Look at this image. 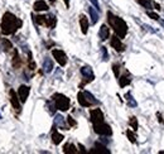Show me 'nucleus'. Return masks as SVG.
Here are the masks:
<instances>
[{"instance_id": "obj_10", "label": "nucleus", "mask_w": 164, "mask_h": 154, "mask_svg": "<svg viewBox=\"0 0 164 154\" xmlns=\"http://www.w3.org/2000/svg\"><path fill=\"white\" fill-rule=\"evenodd\" d=\"M9 95H10V102H12V105L14 106V109L20 110V102H19L20 100H19V97H18V95L14 92V90H10Z\"/></svg>"}, {"instance_id": "obj_24", "label": "nucleus", "mask_w": 164, "mask_h": 154, "mask_svg": "<svg viewBox=\"0 0 164 154\" xmlns=\"http://www.w3.org/2000/svg\"><path fill=\"white\" fill-rule=\"evenodd\" d=\"M56 22H57V19H56V17H53V15H49V17H47L46 25H47V27H49V28H54V25H56Z\"/></svg>"}, {"instance_id": "obj_31", "label": "nucleus", "mask_w": 164, "mask_h": 154, "mask_svg": "<svg viewBox=\"0 0 164 154\" xmlns=\"http://www.w3.org/2000/svg\"><path fill=\"white\" fill-rule=\"evenodd\" d=\"M112 69H114L115 76H116V77H119V72H120V67H119V64H114V66H112Z\"/></svg>"}, {"instance_id": "obj_8", "label": "nucleus", "mask_w": 164, "mask_h": 154, "mask_svg": "<svg viewBox=\"0 0 164 154\" xmlns=\"http://www.w3.org/2000/svg\"><path fill=\"white\" fill-rule=\"evenodd\" d=\"M29 87L25 86V85H22L19 87V90H18V97H19V100L20 102H25L27 99H28V96H29Z\"/></svg>"}, {"instance_id": "obj_18", "label": "nucleus", "mask_w": 164, "mask_h": 154, "mask_svg": "<svg viewBox=\"0 0 164 154\" xmlns=\"http://www.w3.org/2000/svg\"><path fill=\"white\" fill-rule=\"evenodd\" d=\"M63 153H66V154H74V153H77V149H76V147L73 145V144H71V143H68V144H66L64 145V148H63Z\"/></svg>"}, {"instance_id": "obj_34", "label": "nucleus", "mask_w": 164, "mask_h": 154, "mask_svg": "<svg viewBox=\"0 0 164 154\" xmlns=\"http://www.w3.org/2000/svg\"><path fill=\"white\" fill-rule=\"evenodd\" d=\"M157 118H158V120H159V123H160V124H163V123H164L163 116H162V114H160V113H157Z\"/></svg>"}, {"instance_id": "obj_16", "label": "nucleus", "mask_w": 164, "mask_h": 154, "mask_svg": "<svg viewBox=\"0 0 164 154\" xmlns=\"http://www.w3.org/2000/svg\"><path fill=\"white\" fill-rule=\"evenodd\" d=\"M43 69H44V72H47V73L52 72V69H53V62H52V59H51V58H46L44 59V62H43Z\"/></svg>"}, {"instance_id": "obj_12", "label": "nucleus", "mask_w": 164, "mask_h": 154, "mask_svg": "<svg viewBox=\"0 0 164 154\" xmlns=\"http://www.w3.org/2000/svg\"><path fill=\"white\" fill-rule=\"evenodd\" d=\"M98 35H100V39L101 40H106L107 38H109V35H110L109 27L105 25V24H102L101 28H100V32H98Z\"/></svg>"}, {"instance_id": "obj_14", "label": "nucleus", "mask_w": 164, "mask_h": 154, "mask_svg": "<svg viewBox=\"0 0 164 154\" xmlns=\"http://www.w3.org/2000/svg\"><path fill=\"white\" fill-rule=\"evenodd\" d=\"M79 25H81L82 33L86 34L87 30H88V20H87V18H86L85 15H81V17H79Z\"/></svg>"}, {"instance_id": "obj_30", "label": "nucleus", "mask_w": 164, "mask_h": 154, "mask_svg": "<svg viewBox=\"0 0 164 154\" xmlns=\"http://www.w3.org/2000/svg\"><path fill=\"white\" fill-rule=\"evenodd\" d=\"M101 52H102V59H104V61H107V59H109V54H107L106 47H101Z\"/></svg>"}, {"instance_id": "obj_32", "label": "nucleus", "mask_w": 164, "mask_h": 154, "mask_svg": "<svg viewBox=\"0 0 164 154\" xmlns=\"http://www.w3.org/2000/svg\"><path fill=\"white\" fill-rule=\"evenodd\" d=\"M148 15L152 18V19H154V20H158L159 19V15L157 13H153V12H148Z\"/></svg>"}, {"instance_id": "obj_37", "label": "nucleus", "mask_w": 164, "mask_h": 154, "mask_svg": "<svg viewBox=\"0 0 164 154\" xmlns=\"http://www.w3.org/2000/svg\"><path fill=\"white\" fill-rule=\"evenodd\" d=\"M63 1H64V4H66V7H69V0H63Z\"/></svg>"}, {"instance_id": "obj_3", "label": "nucleus", "mask_w": 164, "mask_h": 154, "mask_svg": "<svg viewBox=\"0 0 164 154\" xmlns=\"http://www.w3.org/2000/svg\"><path fill=\"white\" fill-rule=\"evenodd\" d=\"M53 102L56 107L61 111H67L69 109V99L67 96H64L62 94H54L53 95Z\"/></svg>"}, {"instance_id": "obj_29", "label": "nucleus", "mask_w": 164, "mask_h": 154, "mask_svg": "<svg viewBox=\"0 0 164 154\" xmlns=\"http://www.w3.org/2000/svg\"><path fill=\"white\" fill-rule=\"evenodd\" d=\"M126 135H128L129 140H130L131 143H135V142H137V139H135V134L131 132V130H128V132H126Z\"/></svg>"}, {"instance_id": "obj_21", "label": "nucleus", "mask_w": 164, "mask_h": 154, "mask_svg": "<svg viewBox=\"0 0 164 154\" xmlns=\"http://www.w3.org/2000/svg\"><path fill=\"white\" fill-rule=\"evenodd\" d=\"M83 95L86 96V99L88 100V102H90L91 105H96V104H98V101L93 97V95L91 94V92H88V91H83Z\"/></svg>"}, {"instance_id": "obj_38", "label": "nucleus", "mask_w": 164, "mask_h": 154, "mask_svg": "<svg viewBox=\"0 0 164 154\" xmlns=\"http://www.w3.org/2000/svg\"><path fill=\"white\" fill-rule=\"evenodd\" d=\"M0 119H1V114H0Z\"/></svg>"}, {"instance_id": "obj_5", "label": "nucleus", "mask_w": 164, "mask_h": 154, "mask_svg": "<svg viewBox=\"0 0 164 154\" xmlns=\"http://www.w3.org/2000/svg\"><path fill=\"white\" fill-rule=\"evenodd\" d=\"M52 54L54 59L58 62L59 66H66V63H67V56H66V53L63 52V51L61 49H53L52 51Z\"/></svg>"}, {"instance_id": "obj_20", "label": "nucleus", "mask_w": 164, "mask_h": 154, "mask_svg": "<svg viewBox=\"0 0 164 154\" xmlns=\"http://www.w3.org/2000/svg\"><path fill=\"white\" fill-rule=\"evenodd\" d=\"M88 13H90V15H91L92 23L96 24V23L98 22V13L95 10V8H88Z\"/></svg>"}, {"instance_id": "obj_33", "label": "nucleus", "mask_w": 164, "mask_h": 154, "mask_svg": "<svg viewBox=\"0 0 164 154\" xmlns=\"http://www.w3.org/2000/svg\"><path fill=\"white\" fill-rule=\"evenodd\" d=\"M67 121H68V124L71 125V127H74V125H76V121H74L71 116H68V118H67Z\"/></svg>"}, {"instance_id": "obj_28", "label": "nucleus", "mask_w": 164, "mask_h": 154, "mask_svg": "<svg viewBox=\"0 0 164 154\" xmlns=\"http://www.w3.org/2000/svg\"><path fill=\"white\" fill-rule=\"evenodd\" d=\"M129 124L131 125V128H133L134 130H137L138 129V120H137V118H130V120H129Z\"/></svg>"}, {"instance_id": "obj_35", "label": "nucleus", "mask_w": 164, "mask_h": 154, "mask_svg": "<svg viewBox=\"0 0 164 154\" xmlns=\"http://www.w3.org/2000/svg\"><path fill=\"white\" fill-rule=\"evenodd\" d=\"M91 3L93 4V5H95V8L97 9V10H100V5H98V1H97V0H91Z\"/></svg>"}, {"instance_id": "obj_13", "label": "nucleus", "mask_w": 164, "mask_h": 154, "mask_svg": "<svg viewBox=\"0 0 164 154\" xmlns=\"http://www.w3.org/2000/svg\"><path fill=\"white\" fill-rule=\"evenodd\" d=\"M77 100H78V102H79V105L83 106V107H90V106H92L90 102H88V100L86 99V96L83 95V91H82V92H78Z\"/></svg>"}, {"instance_id": "obj_1", "label": "nucleus", "mask_w": 164, "mask_h": 154, "mask_svg": "<svg viewBox=\"0 0 164 154\" xmlns=\"http://www.w3.org/2000/svg\"><path fill=\"white\" fill-rule=\"evenodd\" d=\"M22 24H23V22L19 18H17L14 14L7 12L4 14L3 20H1V32L5 35L13 34L22 27Z\"/></svg>"}, {"instance_id": "obj_25", "label": "nucleus", "mask_w": 164, "mask_h": 154, "mask_svg": "<svg viewBox=\"0 0 164 154\" xmlns=\"http://www.w3.org/2000/svg\"><path fill=\"white\" fill-rule=\"evenodd\" d=\"M33 20H34L35 24H46L47 22V17H43V15H37L33 18Z\"/></svg>"}, {"instance_id": "obj_4", "label": "nucleus", "mask_w": 164, "mask_h": 154, "mask_svg": "<svg viewBox=\"0 0 164 154\" xmlns=\"http://www.w3.org/2000/svg\"><path fill=\"white\" fill-rule=\"evenodd\" d=\"M93 130L95 133L102 137H109L112 134V130L110 128V125H107L105 123H100V124H93Z\"/></svg>"}, {"instance_id": "obj_23", "label": "nucleus", "mask_w": 164, "mask_h": 154, "mask_svg": "<svg viewBox=\"0 0 164 154\" xmlns=\"http://www.w3.org/2000/svg\"><path fill=\"white\" fill-rule=\"evenodd\" d=\"M20 64H22V61L19 58V54H18V51H14V59H13V66L18 68V67H20Z\"/></svg>"}, {"instance_id": "obj_26", "label": "nucleus", "mask_w": 164, "mask_h": 154, "mask_svg": "<svg viewBox=\"0 0 164 154\" xmlns=\"http://www.w3.org/2000/svg\"><path fill=\"white\" fill-rule=\"evenodd\" d=\"M125 99H126V101H128V105H129V106H131V107H135V106H137V101L133 99V96H131L129 92L125 95Z\"/></svg>"}, {"instance_id": "obj_17", "label": "nucleus", "mask_w": 164, "mask_h": 154, "mask_svg": "<svg viewBox=\"0 0 164 154\" xmlns=\"http://www.w3.org/2000/svg\"><path fill=\"white\" fill-rule=\"evenodd\" d=\"M52 140L53 143L56 144V145H58V144L63 140V135L62 134H59L57 130H53V134H52Z\"/></svg>"}, {"instance_id": "obj_7", "label": "nucleus", "mask_w": 164, "mask_h": 154, "mask_svg": "<svg viewBox=\"0 0 164 154\" xmlns=\"http://www.w3.org/2000/svg\"><path fill=\"white\" fill-rule=\"evenodd\" d=\"M110 43H111V47L114 48L116 52H124V51H125V46L121 43V40H120V38H119L118 35H114V37H112Z\"/></svg>"}, {"instance_id": "obj_15", "label": "nucleus", "mask_w": 164, "mask_h": 154, "mask_svg": "<svg viewBox=\"0 0 164 154\" xmlns=\"http://www.w3.org/2000/svg\"><path fill=\"white\" fill-rule=\"evenodd\" d=\"M81 73H82L86 78H91V80H93V72H92V68H91V67L83 66V67L81 68Z\"/></svg>"}, {"instance_id": "obj_36", "label": "nucleus", "mask_w": 164, "mask_h": 154, "mask_svg": "<svg viewBox=\"0 0 164 154\" xmlns=\"http://www.w3.org/2000/svg\"><path fill=\"white\" fill-rule=\"evenodd\" d=\"M78 148L81 149V152H82V153H85V152H86V150H85V147H83L82 144H78Z\"/></svg>"}, {"instance_id": "obj_9", "label": "nucleus", "mask_w": 164, "mask_h": 154, "mask_svg": "<svg viewBox=\"0 0 164 154\" xmlns=\"http://www.w3.org/2000/svg\"><path fill=\"white\" fill-rule=\"evenodd\" d=\"M91 153H101V154H110V150L107 149L105 145H102L101 143H95V145H93Z\"/></svg>"}, {"instance_id": "obj_27", "label": "nucleus", "mask_w": 164, "mask_h": 154, "mask_svg": "<svg viewBox=\"0 0 164 154\" xmlns=\"http://www.w3.org/2000/svg\"><path fill=\"white\" fill-rule=\"evenodd\" d=\"M138 3L142 7L147 8V9H152V7H153V3L150 1V0H138Z\"/></svg>"}, {"instance_id": "obj_11", "label": "nucleus", "mask_w": 164, "mask_h": 154, "mask_svg": "<svg viewBox=\"0 0 164 154\" xmlns=\"http://www.w3.org/2000/svg\"><path fill=\"white\" fill-rule=\"evenodd\" d=\"M33 8H34L35 12H44V10H48V4L44 0H37Z\"/></svg>"}, {"instance_id": "obj_2", "label": "nucleus", "mask_w": 164, "mask_h": 154, "mask_svg": "<svg viewBox=\"0 0 164 154\" xmlns=\"http://www.w3.org/2000/svg\"><path fill=\"white\" fill-rule=\"evenodd\" d=\"M107 22H109L110 27L115 30L116 35H118L120 39L125 38L126 33H128V25H126L124 19H121L120 17L114 15L111 12H107Z\"/></svg>"}, {"instance_id": "obj_19", "label": "nucleus", "mask_w": 164, "mask_h": 154, "mask_svg": "<svg viewBox=\"0 0 164 154\" xmlns=\"http://www.w3.org/2000/svg\"><path fill=\"white\" fill-rule=\"evenodd\" d=\"M130 82H131V78H130V76H128V74H124L123 77H120V78H119L120 87H125V86H128Z\"/></svg>"}, {"instance_id": "obj_6", "label": "nucleus", "mask_w": 164, "mask_h": 154, "mask_svg": "<svg viewBox=\"0 0 164 154\" xmlns=\"http://www.w3.org/2000/svg\"><path fill=\"white\" fill-rule=\"evenodd\" d=\"M91 121L93 124H100V123H104V114L100 109H95V110H91Z\"/></svg>"}, {"instance_id": "obj_22", "label": "nucleus", "mask_w": 164, "mask_h": 154, "mask_svg": "<svg viewBox=\"0 0 164 154\" xmlns=\"http://www.w3.org/2000/svg\"><path fill=\"white\" fill-rule=\"evenodd\" d=\"M54 124L58 125V127H61V128H63V129H67V127H66V123H64V119H63L61 115H57V116H56Z\"/></svg>"}]
</instances>
